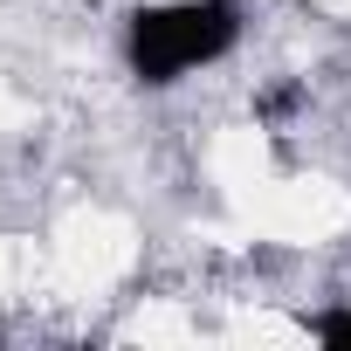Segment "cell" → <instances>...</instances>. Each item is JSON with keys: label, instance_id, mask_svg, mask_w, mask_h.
Returning <instances> with one entry per match:
<instances>
[{"label": "cell", "instance_id": "obj_1", "mask_svg": "<svg viewBox=\"0 0 351 351\" xmlns=\"http://www.w3.org/2000/svg\"><path fill=\"white\" fill-rule=\"evenodd\" d=\"M234 42H241L234 0H158V8L124 14V62L145 90H165V83L221 62Z\"/></svg>", "mask_w": 351, "mask_h": 351}, {"label": "cell", "instance_id": "obj_2", "mask_svg": "<svg viewBox=\"0 0 351 351\" xmlns=\"http://www.w3.org/2000/svg\"><path fill=\"white\" fill-rule=\"evenodd\" d=\"M289 110H303V83H276V90L255 97V117H262V124H282Z\"/></svg>", "mask_w": 351, "mask_h": 351}, {"label": "cell", "instance_id": "obj_3", "mask_svg": "<svg viewBox=\"0 0 351 351\" xmlns=\"http://www.w3.org/2000/svg\"><path fill=\"white\" fill-rule=\"evenodd\" d=\"M310 337H317V344H344V351H351V303L317 310V317H310Z\"/></svg>", "mask_w": 351, "mask_h": 351}]
</instances>
